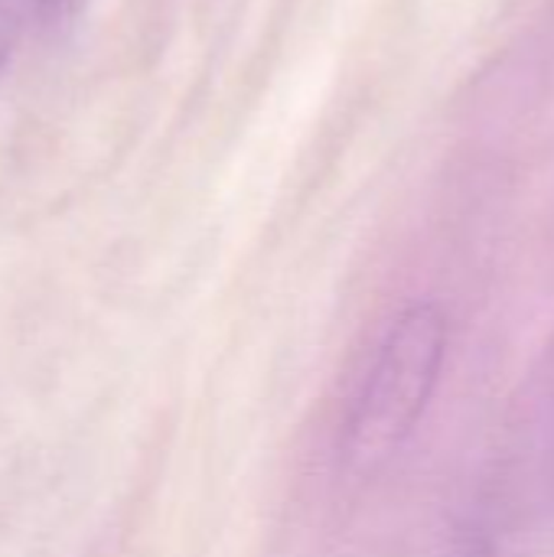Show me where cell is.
<instances>
[{
	"label": "cell",
	"instance_id": "obj_4",
	"mask_svg": "<svg viewBox=\"0 0 554 557\" xmlns=\"http://www.w3.org/2000/svg\"><path fill=\"white\" fill-rule=\"evenodd\" d=\"M13 13H10V7L0 0V69L7 65V59H10V52H13Z\"/></svg>",
	"mask_w": 554,
	"mask_h": 557
},
{
	"label": "cell",
	"instance_id": "obj_2",
	"mask_svg": "<svg viewBox=\"0 0 554 557\" xmlns=\"http://www.w3.org/2000/svg\"><path fill=\"white\" fill-rule=\"evenodd\" d=\"M441 557H506V548L487 522H467L454 532L447 552Z\"/></svg>",
	"mask_w": 554,
	"mask_h": 557
},
{
	"label": "cell",
	"instance_id": "obj_1",
	"mask_svg": "<svg viewBox=\"0 0 554 557\" xmlns=\"http://www.w3.org/2000/svg\"><path fill=\"white\" fill-rule=\"evenodd\" d=\"M447 359V317L434 304H411L385 333L340 431L343 467L369 480L411 441Z\"/></svg>",
	"mask_w": 554,
	"mask_h": 557
},
{
	"label": "cell",
	"instance_id": "obj_3",
	"mask_svg": "<svg viewBox=\"0 0 554 557\" xmlns=\"http://www.w3.org/2000/svg\"><path fill=\"white\" fill-rule=\"evenodd\" d=\"M91 0H33L36 7V16L46 23V26H56V29H65L72 26L75 20H82V13L88 10Z\"/></svg>",
	"mask_w": 554,
	"mask_h": 557
}]
</instances>
